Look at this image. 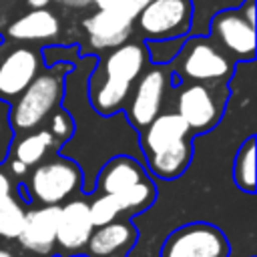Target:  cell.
I'll use <instances>...</instances> for the list:
<instances>
[{"mask_svg":"<svg viewBox=\"0 0 257 257\" xmlns=\"http://www.w3.org/2000/svg\"><path fill=\"white\" fill-rule=\"evenodd\" d=\"M147 60V48L141 42H122L110 48L100 64H94L90 70L86 96L92 110L100 116L116 114L124 106Z\"/></svg>","mask_w":257,"mask_h":257,"instance_id":"6da1fadb","label":"cell"},{"mask_svg":"<svg viewBox=\"0 0 257 257\" xmlns=\"http://www.w3.org/2000/svg\"><path fill=\"white\" fill-rule=\"evenodd\" d=\"M72 68L70 62L50 64V70L38 72L32 82L10 102V126L14 133H28L38 128L48 114L64 98V78Z\"/></svg>","mask_w":257,"mask_h":257,"instance_id":"7a4b0ae2","label":"cell"},{"mask_svg":"<svg viewBox=\"0 0 257 257\" xmlns=\"http://www.w3.org/2000/svg\"><path fill=\"white\" fill-rule=\"evenodd\" d=\"M84 173L82 169L68 157L56 155L50 159H42L34 165L32 173H26L24 189L30 201H38L40 205H62L68 199L76 197L82 191Z\"/></svg>","mask_w":257,"mask_h":257,"instance_id":"3957f363","label":"cell"},{"mask_svg":"<svg viewBox=\"0 0 257 257\" xmlns=\"http://www.w3.org/2000/svg\"><path fill=\"white\" fill-rule=\"evenodd\" d=\"M171 64L175 82H227L233 74V60L207 36L185 38Z\"/></svg>","mask_w":257,"mask_h":257,"instance_id":"277c9868","label":"cell"},{"mask_svg":"<svg viewBox=\"0 0 257 257\" xmlns=\"http://www.w3.org/2000/svg\"><path fill=\"white\" fill-rule=\"evenodd\" d=\"M227 82H189L177 94V112L189 124L191 135L217 126L227 104Z\"/></svg>","mask_w":257,"mask_h":257,"instance_id":"5b68a950","label":"cell"},{"mask_svg":"<svg viewBox=\"0 0 257 257\" xmlns=\"http://www.w3.org/2000/svg\"><path fill=\"white\" fill-rule=\"evenodd\" d=\"M229 241L211 223H187L175 229L163 243L161 257H227Z\"/></svg>","mask_w":257,"mask_h":257,"instance_id":"8992f818","label":"cell"},{"mask_svg":"<svg viewBox=\"0 0 257 257\" xmlns=\"http://www.w3.org/2000/svg\"><path fill=\"white\" fill-rule=\"evenodd\" d=\"M169 78H171V68H167V64H157L149 70H143L141 76L135 80L137 84L131 90L133 96L124 112L128 122L137 131L145 128L161 112Z\"/></svg>","mask_w":257,"mask_h":257,"instance_id":"52a82bcc","label":"cell"},{"mask_svg":"<svg viewBox=\"0 0 257 257\" xmlns=\"http://www.w3.org/2000/svg\"><path fill=\"white\" fill-rule=\"evenodd\" d=\"M143 36H187L191 28V0H151L135 18Z\"/></svg>","mask_w":257,"mask_h":257,"instance_id":"ba28073f","label":"cell"},{"mask_svg":"<svg viewBox=\"0 0 257 257\" xmlns=\"http://www.w3.org/2000/svg\"><path fill=\"white\" fill-rule=\"evenodd\" d=\"M207 34L229 58L241 62L255 58V26L241 16L239 8L217 12L209 22Z\"/></svg>","mask_w":257,"mask_h":257,"instance_id":"9c48e42d","label":"cell"},{"mask_svg":"<svg viewBox=\"0 0 257 257\" xmlns=\"http://www.w3.org/2000/svg\"><path fill=\"white\" fill-rule=\"evenodd\" d=\"M40 52L16 46L0 58V100L12 102L40 72Z\"/></svg>","mask_w":257,"mask_h":257,"instance_id":"30bf717a","label":"cell"},{"mask_svg":"<svg viewBox=\"0 0 257 257\" xmlns=\"http://www.w3.org/2000/svg\"><path fill=\"white\" fill-rule=\"evenodd\" d=\"M60 205H40L34 209H26L24 225L18 235V243L28 253L36 255H52L56 247V229H58Z\"/></svg>","mask_w":257,"mask_h":257,"instance_id":"8fae6325","label":"cell"},{"mask_svg":"<svg viewBox=\"0 0 257 257\" xmlns=\"http://www.w3.org/2000/svg\"><path fill=\"white\" fill-rule=\"evenodd\" d=\"M94 225L88 215V203L84 199H68L60 205L58 229H56V245L64 255L78 253L86 247V241L92 233Z\"/></svg>","mask_w":257,"mask_h":257,"instance_id":"7c38bea8","label":"cell"},{"mask_svg":"<svg viewBox=\"0 0 257 257\" xmlns=\"http://www.w3.org/2000/svg\"><path fill=\"white\" fill-rule=\"evenodd\" d=\"M82 24L88 34L90 46L96 50H108V48H114V46L126 42V38L133 32L135 22L126 20L124 16L116 14L110 8H98Z\"/></svg>","mask_w":257,"mask_h":257,"instance_id":"4fadbf2b","label":"cell"},{"mask_svg":"<svg viewBox=\"0 0 257 257\" xmlns=\"http://www.w3.org/2000/svg\"><path fill=\"white\" fill-rule=\"evenodd\" d=\"M187 137H193L185 118L175 112H159L145 128H141V151L143 155H153L163 151Z\"/></svg>","mask_w":257,"mask_h":257,"instance_id":"5bb4252c","label":"cell"},{"mask_svg":"<svg viewBox=\"0 0 257 257\" xmlns=\"http://www.w3.org/2000/svg\"><path fill=\"white\" fill-rule=\"evenodd\" d=\"M137 241V229L131 221H110L106 225L94 227L88 241L86 251L88 257H118L128 251Z\"/></svg>","mask_w":257,"mask_h":257,"instance_id":"9a60e30c","label":"cell"},{"mask_svg":"<svg viewBox=\"0 0 257 257\" xmlns=\"http://www.w3.org/2000/svg\"><path fill=\"white\" fill-rule=\"evenodd\" d=\"M147 177L149 175L141 161L128 155H118L104 163V167L100 169L92 185V191L94 193H118Z\"/></svg>","mask_w":257,"mask_h":257,"instance_id":"2e32d148","label":"cell"},{"mask_svg":"<svg viewBox=\"0 0 257 257\" xmlns=\"http://www.w3.org/2000/svg\"><path fill=\"white\" fill-rule=\"evenodd\" d=\"M193 159V141L191 137L163 149V151H157L153 155H147L145 161H147V167L149 171L159 177V179H165V181H173L177 177H181L185 173V169L189 167Z\"/></svg>","mask_w":257,"mask_h":257,"instance_id":"e0dca14e","label":"cell"},{"mask_svg":"<svg viewBox=\"0 0 257 257\" xmlns=\"http://www.w3.org/2000/svg\"><path fill=\"white\" fill-rule=\"evenodd\" d=\"M60 22L46 8H34L8 26V36L16 40H50L58 34Z\"/></svg>","mask_w":257,"mask_h":257,"instance_id":"ac0fdd59","label":"cell"},{"mask_svg":"<svg viewBox=\"0 0 257 257\" xmlns=\"http://www.w3.org/2000/svg\"><path fill=\"white\" fill-rule=\"evenodd\" d=\"M58 147L56 141L52 139V135L48 133V128H38V131H28V133H20V137L10 145V157L18 159L20 163H24L28 169L38 165L42 159H46V155Z\"/></svg>","mask_w":257,"mask_h":257,"instance_id":"d6986e66","label":"cell"},{"mask_svg":"<svg viewBox=\"0 0 257 257\" xmlns=\"http://www.w3.org/2000/svg\"><path fill=\"white\" fill-rule=\"evenodd\" d=\"M245 0H191V28L193 36H207L209 22L217 12L239 8Z\"/></svg>","mask_w":257,"mask_h":257,"instance_id":"ffe728a7","label":"cell"},{"mask_svg":"<svg viewBox=\"0 0 257 257\" xmlns=\"http://www.w3.org/2000/svg\"><path fill=\"white\" fill-rule=\"evenodd\" d=\"M233 181L243 193H255V137H249L239 147L233 163Z\"/></svg>","mask_w":257,"mask_h":257,"instance_id":"44dd1931","label":"cell"},{"mask_svg":"<svg viewBox=\"0 0 257 257\" xmlns=\"http://www.w3.org/2000/svg\"><path fill=\"white\" fill-rule=\"evenodd\" d=\"M112 195L116 197L122 213H139V211H145L147 207H151V203L157 197V187L147 177L118 193H112Z\"/></svg>","mask_w":257,"mask_h":257,"instance_id":"7402d4cb","label":"cell"},{"mask_svg":"<svg viewBox=\"0 0 257 257\" xmlns=\"http://www.w3.org/2000/svg\"><path fill=\"white\" fill-rule=\"evenodd\" d=\"M26 207L18 195H8L0 199V239H18L24 225Z\"/></svg>","mask_w":257,"mask_h":257,"instance_id":"603a6c76","label":"cell"},{"mask_svg":"<svg viewBox=\"0 0 257 257\" xmlns=\"http://www.w3.org/2000/svg\"><path fill=\"white\" fill-rule=\"evenodd\" d=\"M187 36H173V38H149L145 40L147 58L153 64H171L179 54Z\"/></svg>","mask_w":257,"mask_h":257,"instance_id":"cb8c5ba5","label":"cell"},{"mask_svg":"<svg viewBox=\"0 0 257 257\" xmlns=\"http://www.w3.org/2000/svg\"><path fill=\"white\" fill-rule=\"evenodd\" d=\"M88 215H90L92 225L100 227V225H106V223L118 219V215H122V211L112 193H98L88 203Z\"/></svg>","mask_w":257,"mask_h":257,"instance_id":"d4e9b609","label":"cell"},{"mask_svg":"<svg viewBox=\"0 0 257 257\" xmlns=\"http://www.w3.org/2000/svg\"><path fill=\"white\" fill-rule=\"evenodd\" d=\"M48 133L52 135V139L56 141V145H64L66 141L72 139L74 133V120L70 116L68 110L64 108H54L48 114Z\"/></svg>","mask_w":257,"mask_h":257,"instance_id":"484cf974","label":"cell"},{"mask_svg":"<svg viewBox=\"0 0 257 257\" xmlns=\"http://www.w3.org/2000/svg\"><path fill=\"white\" fill-rule=\"evenodd\" d=\"M8 110H10V102L0 100V163L6 161V157L10 153L12 139H14V131L10 126Z\"/></svg>","mask_w":257,"mask_h":257,"instance_id":"4316f807","label":"cell"},{"mask_svg":"<svg viewBox=\"0 0 257 257\" xmlns=\"http://www.w3.org/2000/svg\"><path fill=\"white\" fill-rule=\"evenodd\" d=\"M149 2H151V0H112L106 8L114 10L116 14L124 16V18L131 20V22H135V18L139 16V12H141Z\"/></svg>","mask_w":257,"mask_h":257,"instance_id":"83f0119b","label":"cell"},{"mask_svg":"<svg viewBox=\"0 0 257 257\" xmlns=\"http://www.w3.org/2000/svg\"><path fill=\"white\" fill-rule=\"evenodd\" d=\"M12 193H14V181H12L10 173L0 167V199L8 197V195H12Z\"/></svg>","mask_w":257,"mask_h":257,"instance_id":"f1b7e54d","label":"cell"},{"mask_svg":"<svg viewBox=\"0 0 257 257\" xmlns=\"http://www.w3.org/2000/svg\"><path fill=\"white\" fill-rule=\"evenodd\" d=\"M6 159H8V169H10V177H18V179H20V177H26V173H28L30 169H28V167H26L24 163H20L18 159H14V157H10V155H8Z\"/></svg>","mask_w":257,"mask_h":257,"instance_id":"f546056e","label":"cell"},{"mask_svg":"<svg viewBox=\"0 0 257 257\" xmlns=\"http://www.w3.org/2000/svg\"><path fill=\"white\" fill-rule=\"evenodd\" d=\"M239 12H241V16H243L249 24L255 26V0H245V2L239 6Z\"/></svg>","mask_w":257,"mask_h":257,"instance_id":"4dcf8cb0","label":"cell"},{"mask_svg":"<svg viewBox=\"0 0 257 257\" xmlns=\"http://www.w3.org/2000/svg\"><path fill=\"white\" fill-rule=\"evenodd\" d=\"M56 2H60L68 8H84V6L90 4V0H56Z\"/></svg>","mask_w":257,"mask_h":257,"instance_id":"1f68e13d","label":"cell"},{"mask_svg":"<svg viewBox=\"0 0 257 257\" xmlns=\"http://www.w3.org/2000/svg\"><path fill=\"white\" fill-rule=\"evenodd\" d=\"M26 2H28L32 8H44V6H46L50 0H26Z\"/></svg>","mask_w":257,"mask_h":257,"instance_id":"d6a6232c","label":"cell"},{"mask_svg":"<svg viewBox=\"0 0 257 257\" xmlns=\"http://www.w3.org/2000/svg\"><path fill=\"white\" fill-rule=\"evenodd\" d=\"M112 0H90V4H96V8H106Z\"/></svg>","mask_w":257,"mask_h":257,"instance_id":"836d02e7","label":"cell"},{"mask_svg":"<svg viewBox=\"0 0 257 257\" xmlns=\"http://www.w3.org/2000/svg\"><path fill=\"white\" fill-rule=\"evenodd\" d=\"M0 257H14V255H12V251H8V249L0 247Z\"/></svg>","mask_w":257,"mask_h":257,"instance_id":"e575fe53","label":"cell"},{"mask_svg":"<svg viewBox=\"0 0 257 257\" xmlns=\"http://www.w3.org/2000/svg\"><path fill=\"white\" fill-rule=\"evenodd\" d=\"M16 257H42V255H36V253H24V255H16Z\"/></svg>","mask_w":257,"mask_h":257,"instance_id":"d590c367","label":"cell"},{"mask_svg":"<svg viewBox=\"0 0 257 257\" xmlns=\"http://www.w3.org/2000/svg\"><path fill=\"white\" fill-rule=\"evenodd\" d=\"M2 42H4V38H2V34H0V46H2Z\"/></svg>","mask_w":257,"mask_h":257,"instance_id":"8d00e7d4","label":"cell"}]
</instances>
